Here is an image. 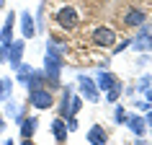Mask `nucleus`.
<instances>
[{
	"label": "nucleus",
	"instance_id": "7",
	"mask_svg": "<svg viewBox=\"0 0 152 145\" xmlns=\"http://www.w3.org/2000/svg\"><path fill=\"white\" fill-rule=\"evenodd\" d=\"M23 49H26L23 41H13V44H8V47H5V55H8V62H10V67H13V70L23 62Z\"/></svg>",
	"mask_w": 152,
	"mask_h": 145
},
{
	"label": "nucleus",
	"instance_id": "2",
	"mask_svg": "<svg viewBox=\"0 0 152 145\" xmlns=\"http://www.w3.org/2000/svg\"><path fill=\"white\" fill-rule=\"evenodd\" d=\"M16 81L21 83V86H26V88H41V81H44V75L41 72H36V67H31V65H18L16 67Z\"/></svg>",
	"mask_w": 152,
	"mask_h": 145
},
{
	"label": "nucleus",
	"instance_id": "1",
	"mask_svg": "<svg viewBox=\"0 0 152 145\" xmlns=\"http://www.w3.org/2000/svg\"><path fill=\"white\" fill-rule=\"evenodd\" d=\"M67 52L64 44H57L54 39L47 41V57H44V67H47V81L52 86H57L59 72H62V55Z\"/></svg>",
	"mask_w": 152,
	"mask_h": 145
},
{
	"label": "nucleus",
	"instance_id": "12",
	"mask_svg": "<svg viewBox=\"0 0 152 145\" xmlns=\"http://www.w3.org/2000/svg\"><path fill=\"white\" fill-rule=\"evenodd\" d=\"M144 21H147V16H144V10H139V8H129L126 16H124V24L126 26H142Z\"/></svg>",
	"mask_w": 152,
	"mask_h": 145
},
{
	"label": "nucleus",
	"instance_id": "8",
	"mask_svg": "<svg viewBox=\"0 0 152 145\" xmlns=\"http://www.w3.org/2000/svg\"><path fill=\"white\" fill-rule=\"evenodd\" d=\"M93 41H96L98 47H113V41H116V31L108 29V26H98L96 34H93Z\"/></svg>",
	"mask_w": 152,
	"mask_h": 145
},
{
	"label": "nucleus",
	"instance_id": "31",
	"mask_svg": "<svg viewBox=\"0 0 152 145\" xmlns=\"http://www.w3.org/2000/svg\"><path fill=\"white\" fill-rule=\"evenodd\" d=\"M3 145H16V143H13V140H5V143H3Z\"/></svg>",
	"mask_w": 152,
	"mask_h": 145
},
{
	"label": "nucleus",
	"instance_id": "27",
	"mask_svg": "<svg viewBox=\"0 0 152 145\" xmlns=\"http://www.w3.org/2000/svg\"><path fill=\"white\" fill-rule=\"evenodd\" d=\"M21 145H36V143H34L31 137H23V143H21Z\"/></svg>",
	"mask_w": 152,
	"mask_h": 145
},
{
	"label": "nucleus",
	"instance_id": "17",
	"mask_svg": "<svg viewBox=\"0 0 152 145\" xmlns=\"http://www.w3.org/2000/svg\"><path fill=\"white\" fill-rule=\"evenodd\" d=\"M121 93H124V86H121V83L116 81V83H113V86H111V88L106 91V98H108V101H111V104H113V101H116V98H119Z\"/></svg>",
	"mask_w": 152,
	"mask_h": 145
},
{
	"label": "nucleus",
	"instance_id": "13",
	"mask_svg": "<svg viewBox=\"0 0 152 145\" xmlns=\"http://www.w3.org/2000/svg\"><path fill=\"white\" fill-rule=\"evenodd\" d=\"M106 140H108V135H106V129L101 127V124H96V127L88 129V143L90 145H106Z\"/></svg>",
	"mask_w": 152,
	"mask_h": 145
},
{
	"label": "nucleus",
	"instance_id": "5",
	"mask_svg": "<svg viewBox=\"0 0 152 145\" xmlns=\"http://www.w3.org/2000/svg\"><path fill=\"white\" fill-rule=\"evenodd\" d=\"M77 83H80V93L88 98V101H98V98H101V91H98V86H96L93 78H88V75H77Z\"/></svg>",
	"mask_w": 152,
	"mask_h": 145
},
{
	"label": "nucleus",
	"instance_id": "26",
	"mask_svg": "<svg viewBox=\"0 0 152 145\" xmlns=\"http://www.w3.org/2000/svg\"><path fill=\"white\" fill-rule=\"evenodd\" d=\"M139 109L142 112H150V101H139Z\"/></svg>",
	"mask_w": 152,
	"mask_h": 145
},
{
	"label": "nucleus",
	"instance_id": "32",
	"mask_svg": "<svg viewBox=\"0 0 152 145\" xmlns=\"http://www.w3.org/2000/svg\"><path fill=\"white\" fill-rule=\"evenodd\" d=\"M137 145H147V143H144V140H137Z\"/></svg>",
	"mask_w": 152,
	"mask_h": 145
},
{
	"label": "nucleus",
	"instance_id": "23",
	"mask_svg": "<svg viewBox=\"0 0 152 145\" xmlns=\"http://www.w3.org/2000/svg\"><path fill=\"white\" fill-rule=\"evenodd\" d=\"M75 129H77V117L70 114V117H67V132H75Z\"/></svg>",
	"mask_w": 152,
	"mask_h": 145
},
{
	"label": "nucleus",
	"instance_id": "3",
	"mask_svg": "<svg viewBox=\"0 0 152 145\" xmlns=\"http://www.w3.org/2000/svg\"><path fill=\"white\" fill-rule=\"evenodd\" d=\"M77 21H80V16H77V8L64 5V8L57 10V24H59V29H64V31H72V29L77 26Z\"/></svg>",
	"mask_w": 152,
	"mask_h": 145
},
{
	"label": "nucleus",
	"instance_id": "24",
	"mask_svg": "<svg viewBox=\"0 0 152 145\" xmlns=\"http://www.w3.org/2000/svg\"><path fill=\"white\" fill-rule=\"evenodd\" d=\"M129 47V41H121V44H116V47H113V52H116V55H119L121 49H126Z\"/></svg>",
	"mask_w": 152,
	"mask_h": 145
},
{
	"label": "nucleus",
	"instance_id": "19",
	"mask_svg": "<svg viewBox=\"0 0 152 145\" xmlns=\"http://www.w3.org/2000/svg\"><path fill=\"white\" fill-rule=\"evenodd\" d=\"M10 91H13V83H10V78H0V101L3 98L10 96Z\"/></svg>",
	"mask_w": 152,
	"mask_h": 145
},
{
	"label": "nucleus",
	"instance_id": "28",
	"mask_svg": "<svg viewBox=\"0 0 152 145\" xmlns=\"http://www.w3.org/2000/svg\"><path fill=\"white\" fill-rule=\"evenodd\" d=\"M144 122H147V124H152V112H147V117H144Z\"/></svg>",
	"mask_w": 152,
	"mask_h": 145
},
{
	"label": "nucleus",
	"instance_id": "20",
	"mask_svg": "<svg viewBox=\"0 0 152 145\" xmlns=\"http://www.w3.org/2000/svg\"><path fill=\"white\" fill-rule=\"evenodd\" d=\"M80 106H83L80 96H75V93H72V101H70V114H77V112H80Z\"/></svg>",
	"mask_w": 152,
	"mask_h": 145
},
{
	"label": "nucleus",
	"instance_id": "4",
	"mask_svg": "<svg viewBox=\"0 0 152 145\" xmlns=\"http://www.w3.org/2000/svg\"><path fill=\"white\" fill-rule=\"evenodd\" d=\"M132 47L137 52H150L152 49V26L147 21L139 26V34H137V39H132Z\"/></svg>",
	"mask_w": 152,
	"mask_h": 145
},
{
	"label": "nucleus",
	"instance_id": "15",
	"mask_svg": "<svg viewBox=\"0 0 152 145\" xmlns=\"http://www.w3.org/2000/svg\"><path fill=\"white\" fill-rule=\"evenodd\" d=\"M52 135H54L59 143H64V140H67V122H64L62 117H57V119L52 122Z\"/></svg>",
	"mask_w": 152,
	"mask_h": 145
},
{
	"label": "nucleus",
	"instance_id": "25",
	"mask_svg": "<svg viewBox=\"0 0 152 145\" xmlns=\"http://www.w3.org/2000/svg\"><path fill=\"white\" fill-rule=\"evenodd\" d=\"M0 62H8V55H5V47H0Z\"/></svg>",
	"mask_w": 152,
	"mask_h": 145
},
{
	"label": "nucleus",
	"instance_id": "9",
	"mask_svg": "<svg viewBox=\"0 0 152 145\" xmlns=\"http://www.w3.org/2000/svg\"><path fill=\"white\" fill-rule=\"evenodd\" d=\"M13 24H16V13L10 10V13H8V21H5L3 29H0V41H3V47L13 44Z\"/></svg>",
	"mask_w": 152,
	"mask_h": 145
},
{
	"label": "nucleus",
	"instance_id": "18",
	"mask_svg": "<svg viewBox=\"0 0 152 145\" xmlns=\"http://www.w3.org/2000/svg\"><path fill=\"white\" fill-rule=\"evenodd\" d=\"M70 101H72V91L67 88L64 96H62V104H59V114H62V117H70Z\"/></svg>",
	"mask_w": 152,
	"mask_h": 145
},
{
	"label": "nucleus",
	"instance_id": "14",
	"mask_svg": "<svg viewBox=\"0 0 152 145\" xmlns=\"http://www.w3.org/2000/svg\"><path fill=\"white\" fill-rule=\"evenodd\" d=\"M36 127H39V119L36 117H23L21 119V137H34Z\"/></svg>",
	"mask_w": 152,
	"mask_h": 145
},
{
	"label": "nucleus",
	"instance_id": "29",
	"mask_svg": "<svg viewBox=\"0 0 152 145\" xmlns=\"http://www.w3.org/2000/svg\"><path fill=\"white\" fill-rule=\"evenodd\" d=\"M3 129H5V119H3V117H0V132H3Z\"/></svg>",
	"mask_w": 152,
	"mask_h": 145
},
{
	"label": "nucleus",
	"instance_id": "30",
	"mask_svg": "<svg viewBox=\"0 0 152 145\" xmlns=\"http://www.w3.org/2000/svg\"><path fill=\"white\" fill-rule=\"evenodd\" d=\"M147 101H150V104H152V91H147Z\"/></svg>",
	"mask_w": 152,
	"mask_h": 145
},
{
	"label": "nucleus",
	"instance_id": "6",
	"mask_svg": "<svg viewBox=\"0 0 152 145\" xmlns=\"http://www.w3.org/2000/svg\"><path fill=\"white\" fill-rule=\"evenodd\" d=\"M52 104H54L52 91H47V88H34L31 91V106H36V109H49Z\"/></svg>",
	"mask_w": 152,
	"mask_h": 145
},
{
	"label": "nucleus",
	"instance_id": "10",
	"mask_svg": "<svg viewBox=\"0 0 152 145\" xmlns=\"http://www.w3.org/2000/svg\"><path fill=\"white\" fill-rule=\"evenodd\" d=\"M21 34H23V39H34L36 36V26H34V16L28 10L21 13Z\"/></svg>",
	"mask_w": 152,
	"mask_h": 145
},
{
	"label": "nucleus",
	"instance_id": "33",
	"mask_svg": "<svg viewBox=\"0 0 152 145\" xmlns=\"http://www.w3.org/2000/svg\"><path fill=\"white\" fill-rule=\"evenodd\" d=\"M0 8H3V0H0Z\"/></svg>",
	"mask_w": 152,
	"mask_h": 145
},
{
	"label": "nucleus",
	"instance_id": "16",
	"mask_svg": "<svg viewBox=\"0 0 152 145\" xmlns=\"http://www.w3.org/2000/svg\"><path fill=\"white\" fill-rule=\"evenodd\" d=\"M116 83V78H113L111 72H98V78H96V86H98V91H108Z\"/></svg>",
	"mask_w": 152,
	"mask_h": 145
},
{
	"label": "nucleus",
	"instance_id": "11",
	"mask_svg": "<svg viewBox=\"0 0 152 145\" xmlns=\"http://www.w3.org/2000/svg\"><path fill=\"white\" fill-rule=\"evenodd\" d=\"M124 124H129V129H132L134 135H139V137L144 135V127H147V122H144V117H139V114H129Z\"/></svg>",
	"mask_w": 152,
	"mask_h": 145
},
{
	"label": "nucleus",
	"instance_id": "22",
	"mask_svg": "<svg viewBox=\"0 0 152 145\" xmlns=\"http://www.w3.org/2000/svg\"><path fill=\"white\" fill-rule=\"evenodd\" d=\"M150 83H152V78H150V75L139 78V83H137V91H147V88H150Z\"/></svg>",
	"mask_w": 152,
	"mask_h": 145
},
{
	"label": "nucleus",
	"instance_id": "21",
	"mask_svg": "<svg viewBox=\"0 0 152 145\" xmlns=\"http://www.w3.org/2000/svg\"><path fill=\"white\" fill-rule=\"evenodd\" d=\"M126 117H129V114L124 112V109H121V106H116V112H113V119L119 122V124H124V122H126Z\"/></svg>",
	"mask_w": 152,
	"mask_h": 145
}]
</instances>
